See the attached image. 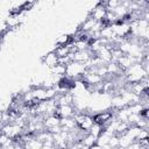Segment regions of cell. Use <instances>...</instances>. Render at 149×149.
<instances>
[{
    "label": "cell",
    "instance_id": "6da1fadb",
    "mask_svg": "<svg viewBox=\"0 0 149 149\" xmlns=\"http://www.w3.org/2000/svg\"><path fill=\"white\" fill-rule=\"evenodd\" d=\"M44 62L47 63V65L49 66H55L56 64H58V57L56 56V54H50L44 58Z\"/></svg>",
    "mask_w": 149,
    "mask_h": 149
}]
</instances>
